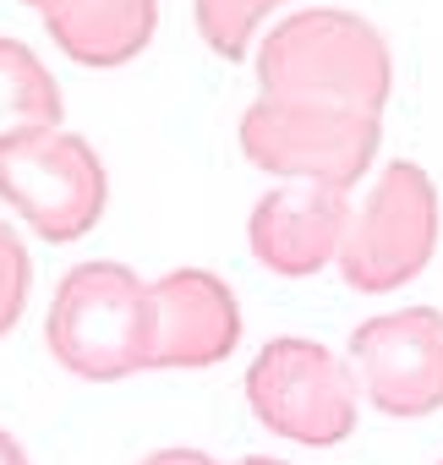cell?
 I'll list each match as a JSON object with an SVG mask.
<instances>
[{"mask_svg": "<svg viewBox=\"0 0 443 465\" xmlns=\"http://www.w3.org/2000/svg\"><path fill=\"white\" fill-rule=\"evenodd\" d=\"M394 88L389 39L345 6H318L285 17L258 50V94L290 104H334V110H378Z\"/></svg>", "mask_w": 443, "mask_h": 465, "instance_id": "6da1fadb", "label": "cell"}, {"mask_svg": "<svg viewBox=\"0 0 443 465\" xmlns=\"http://www.w3.org/2000/svg\"><path fill=\"white\" fill-rule=\"evenodd\" d=\"M345 224H350V203L340 186L290 181V186H274L269 197H258V208L247 219V242L269 274L312 280L318 269H329L340 258Z\"/></svg>", "mask_w": 443, "mask_h": 465, "instance_id": "9c48e42d", "label": "cell"}, {"mask_svg": "<svg viewBox=\"0 0 443 465\" xmlns=\"http://www.w3.org/2000/svg\"><path fill=\"white\" fill-rule=\"evenodd\" d=\"M28 6H39V12H44V6H55V0H28Z\"/></svg>", "mask_w": 443, "mask_h": 465, "instance_id": "e0dca14e", "label": "cell"}, {"mask_svg": "<svg viewBox=\"0 0 443 465\" xmlns=\"http://www.w3.org/2000/svg\"><path fill=\"white\" fill-rule=\"evenodd\" d=\"M44 28L66 61L88 72H115L153 45L159 0H55L44 6Z\"/></svg>", "mask_w": 443, "mask_h": 465, "instance_id": "30bf717a", "label": "cell"}, {"mask_svg": "<svg viewBox=\"0 0 443 465\" xmlns=\"http://www.w3.org/2000/svg\"><path fill=\"white\" fill-rule=\"evenodd\" d=\"M438 465H443V460H438Z\"/></svg>", "mask_w": 443, "mask_h": 465, "instance_id": "ac0fdd59", "label": "cell"}, {"mask_svg": "<svg viewBox=\"0 0 443 465\" xmlns=\"http://www.w3.org/2000/svg\"><path fill=\"white\" fill-rule=\"evenodd\" d=\"M252 416L307 449H334L356 432V372L329 345L280 334L247 367Z\"/></svg>", "mask_w": 443, "mask_h": 465, "instance_id": "8992f818", "label": "cell"}, {"mask_svg": "<svg viewBox=\"0 0 443 465\" xmlns=\"http://www.w3.org/2000/svg\"><path fill=\"white\" fill-rule=\"evenodd\" d=\"M0 465H28V449H23L6 427H0Z\"/></svg>", "mask_w": 443, "mask_h": 465, "instance_id": "9a60e30c", "label": "cell"}, {"mask_svg": "<svg viewBox=\"0 0 443 465\" xmlns=\"http://www.w3.org/2000/svg\"><path fill=\"white\" fill-rule=\"evenodd\" d=\"M28 291H34V258L12 236V224L0 219V334L17 329V318L28 307Z\"/></svg>", "mask_w": 443, "mask_h": 465, "instance_id": "4fadbf2b", "label": "cell"}, {"mask_svg": "<svg viewBox=\"0 0 443 465\" xmlns=\"http://www.w3.org/2000/svg\"><path fill=\"white\" fill-rule=\"evenodd\" d=\"M61 88L23 39H0V137L23 126H61Z\"/></svg>", "mask_w": 443, "mask_h": 465, "instance_id": "8fae6325", "label": "cell"}, {"mask_svg": "<svg viewBox=\"0 0 443 465\" xmlns=\"http://www.w3.org/2000/svg\"><path fill=\"white\" fill-rule=\"evenodd\" d=\"M50 356L88 383H121L153 367V285L126 263H77L44 318Z\"/></svg>", "mask_w": 443, "mask_h": 465, "instance_id": "7a4b0ae2", "label": "cell"}, {"mask_svg": "<svg viewBox=\"0 0 443 465\" xmlns=\"http://www.w3.org/2000/svg\"><path fill=\"white\" fill-rule=\"evenodd\" d=\"M241 345L236 291L208 269H170L153 280V367L159 372H202L231 361Z\"/></svg>", "mask_w": 443, "mask_h": 465, "instance_id": "ba28073f", "label": "cell"}, {"mask_svg": "<svg viewBox=\"0 0 443 465\" xmlns=\"http://www.w3.org/2000/svg\"><path fill=\"white\" fill-rule=\"evenodd\" d=\"M280 6H296V0H192V17H197V34L202 45L219 55V61H247L252 55V39L263 28L269 12Z\"/></svg>", "mask_w": 443, "mask_h": 465, "instance_id": "7c38bea8", "label": "cell"}, {"mask_svg": "<svg viewBox=\"0 0 443 465\" xmlns=\"http://www.w3.org/2000/svg\"><path fill=\"white\" fill-rule=\"evenodd\" d=\"M143 465H219V460L202 454V449H159V454H148Z\"/></svg>", "mask_w": 443, "mask_h": 465, "instance_id": "5bb4252c", "label": "cell"}, {"mask_svg": "<svg viewBox=\"0 0 443 465\" xmlns=\"http://www.w3.org/2000/svg\"><path fill=\"white\" fill-rule=\"evenodd\" d=\"M350 372L372 411L394 421H421L443 411V312L405 307L367 318L350 334Z\"/></svg>", "mask_w": 443, "mask_h": 465, "instance_id": "52a82bcc", "label": "cell"}, {"mask_svg": "<svg viewBox=\"0 0 443 465\" xmlns=\"http://www.w3.org/2000/svg\"><path fill=\"white\" fill-rule=\"evenodd\" d=\"M0 197H6L44 242H83L104 219L110 175L99 153L61 126H23L0 137Z\"/></svg>", "mask_w": 443, "mask_h": 465, "instance_id": "5b68a950", "label": "cell"}, {"mask_svg": "<svg viewBox=\"0 0 443 465\" xmlns=\"http://www.w3.org/2000/svg\"><path fill=\"white\" fill-rule=\"evenodd\" d=\"M383 148L378 110H334V104H290L258 94L241 115V153L252 170L280 181H323L350 192Z\"/></svg>", "mask_w": 443, "mask_h": 465, "instance_id": "277c9868", "label": "cell"}, {"mask_svg": "<svg viewBox=\"0 0 443 465\" xmlns=\"http://www.w3.org/2000/svg\"><path fill=\"white\" fill-rule=\"evenodd\" d=\"M241 465H290V460H274V454H247Z\"/></svg>", "mask_w": 443, "mask_h": 465, "instance_id": "2e32d148", "label": "cell"}, {"mask_svg": "<svg viewBox=\"0 0 443 465\" xmlns=\"http://www.w3.org/2000/svg\"><path fill=\"white\" fill-rule=\"evenodd\" d=\"M438 230H443L438 181L416 159H389L367 186V197L350 208L345 242L334 258L340 280L361 296H389L410 285L438 252Z\"/></svg>", "mask_w": 443, "mask_h": 465, "instance_id": "3957f363", "label": "cell"}]
</instances>
